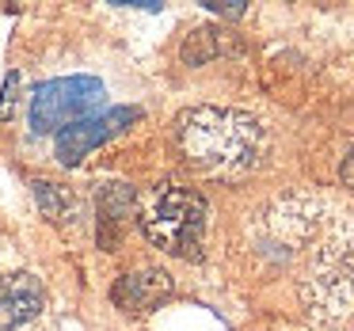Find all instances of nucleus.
<instances>
[{"label": "nucleus", "instance_id": "nucleus-9", "mask_svg": "<svg viewBox=\"0 0 354 331\" xmlns=\"http://www.w3.org/2000/svg\"><path fill=\"white\" fill-rule=\"evenodd\" d=\"M217 50H221V31H214V27H198V31H194L191 39L183 42V57H187L191 65L209 62Z\"/></svg>", "mask_w": 354, "mask_h": 331}, {"label": "nucleus", "instance_id": "nucleus-6", "mask_svg": "<svg viewBox=\"0 0 354 331\" xmlns=\"http://www.w3.org/2000/svg\"><path fill=\"white\" fill-rule=\"evenodd\" d=\"M171 274L160 267H138L130 270V274H122L115 282V290H111V301H115L118 308H126V312H149V308H156L160 301L171 297Z\"/></svg>", "mask_w": 354, "mask_h": 331}, {"label": "nucleus", "instance_id": "nucleus-12", "mask_svg": "<svg viewBox=\"0 0 354 331\" xmlns=\"http://www.w3.org/2000/svg\"><path fill=\"white\" fill-rule=\"evenodd\" d=\"M343 183H346V187H354V153L346 156V164H343Z\"/></svg>", "mask_w": 354, "mask_h": 331}, {"label": "nucleus", "instance_id": "nucleus-2", "mask_svg": "<svg viewBox=\"0 0 354 331\" xmlns=\"http://www.w3.org/2000/svg\"><path fill=\"white\" fill-rule=\"evenodd\" d=\"M138 225L153 247L179 259H202L209 206L198 191L179 183H156L138 198Z\"/></svg>", "mask_w": 354, "mask_h": 331}, {"label": "nucleus", "instance_id": "nucleus-5", "mask_svg": "<svg viewBox=\"0 0 354 331\" xmlns=\"http://www.w3.org/2000/svg\"><path fill=\"white\" fill-rule=\"evenodd\" d=\"M130 217H138V194L126 183H103L95 191V236L103 252H115Z\"/></svg>", "mask_w": 354, "mask_h": 331}, {"label": "nucleus", "instance_id": "nucleus-1", "mask_svg": "<svg viewBox=\"0 0 354 331\" xmlns=\"http://www.w3.org/2000/svg\"><path fill=\"white\" fill-rule=\"evenodd\" d=\"M176 145L191 168L214 179H240L259 168L267 133L259 118L232 107H191L176 118Z\"/></svg>", "mask_w": 354, "mask_h": 331}, {"label": "nucleus", "instance_id": "nucleus-11", "mask_svg": "<svg viewBox=\"0 0 354 331\" xmlns=\"http://www.w3.org/2000/svg\"><path fill=\"white\" fill-rule=\"evenodd\" d=\"M206 8L225 12V16H240V12H244V4H236V0H217V4H206Z\"/></svg>", "mask_w": 354, "mask_h": 331}, {"label": "nucleus", "instance_id": "nucleus-7", "mask_svg": "<svg viewBox=\"0 0 354 331\" xmlns=\"http://www.w3.org/2000/svg\"><path fill=\"white\" fill-rule=\"evenodd\" d=\"M46 305V290L35 274H8L0 278V331L35 320Z\"/></svg>", "mask_w": 354, "mask_h": 331}, {"label": "nucleus", "instance_id": "nucleus-4", "mask_svg": "<svg viewBox=\"0 0 354 331\" xmlns=\"http://www.w3.org/2000/svg\"><path fill=\"white\" fill-rule=\"evenodd\" d=\"M141 118L138 107H111L100 115H88L80 122H73L69 130L57 133V160L62 164H80L88 153H95L100 145L115 141L118 133H126Z\"/></svg>", "mask_w": 354, "mask_h": 331}, {"label": "nucleus", "instance_id": "nucleus-10", "mask_svg": "<svg viewBox=\"0 0 354 331\" xmlns=\"http://www.w3.org/2000/svg\"><path fill=\"white\" fill-rule=\"evenodd\" d=\"M19 84H24V77H19V73H8V80H4V88H0V118H4V122H8V118H16Z\"/></svg>", "mask_w": 354, "mask_h": 331}, {"label": "nucleus", "instance_id": "nucleus-3", "mask_svg": "<svg viewBox=\"0 0 354 331\" xmlns=\"http://www.w3.org/2000/svg\"><path fill=\"white\" fill-rule=\"evenodd\" d=\"M107 100V88L95 77H62L46 80L31 95V130L35 133H62L73 122L95 115Z\"/></svg>", "mask_w": 354, "mask_h": 331}, {"label": "nucleus", "instance_id": "nucleus-8", "mask_svg": "<svg viewBox=\"0 0 354 331\" xmlns=\"http://www.w3.org/2000/svg\"><path fill=\"white\" fill-rule=\"evenodd\" d=\"M35 198H39L42 217L54 221V225H69L73 217L80 214V198L69 191V187H62V183H46V179H39V183H35Z\"/></svg>", "mask_w": 354, "mask_h": 331}]
</instances>
